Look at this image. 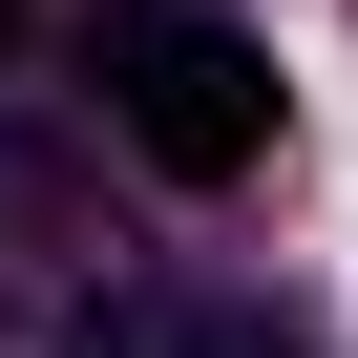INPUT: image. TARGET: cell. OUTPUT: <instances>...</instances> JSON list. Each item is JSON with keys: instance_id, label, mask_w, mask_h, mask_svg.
Segmentation results:
<instances>
[{"instance_id": "obj_3", "label": "cell", "mask_w": 358, "mask_h": 358, "mask_svg": "<svg viewBox=\"0 0 358 358\" xmlns=\"http://www.w3.org/2000/svg\"><path fill=\"white\" fill-rule=\"evenodd\" d=\"M85 358H295V316L274 295H169V274H127L85 316Z\"/></svg>"}, {"instance_id": "obj_1", "label": "cell", "mask_w": 358, "mask_h": 358, "mask_svg": "<svg viewBox=\"0 0 358 358\" xmlns=\"http://www.w3.org/2000/svg\"><path fill=\"white\" fill-rule=\"evenodd\" d=\"M106 127L169 169V190H232V169L274 148V64L232 22H190V0H127L106 22Z\"/></svg>"}, {"instance_id": "obj_4", "label": "cell", "mask_w": 358, "mask_h": 358, "mask_svg": "<svg viewBox=\"0 0 358 358\" xmlns=\"http://www.w3.org/2000/svg\"><path fill=\"white\" fill-rule=\"evenodd\" d=\"M0 43H22V0H0Z\"/></svg>"}, {"instance_id": "obj_2", "label": "cell", "mask_w": 358, "mask_h": 358, "mask_svg": "<svg viewBox=\"0 0 358 358\" xmlns=\"http://www.w3.org/2000/svg\"><path fill=\"white\" fill-rule=\"evenodd\" d=\"M127 295L106 253V190L43 148V127H0V358H85V316Z\"/></svg>"}]
</instances>
